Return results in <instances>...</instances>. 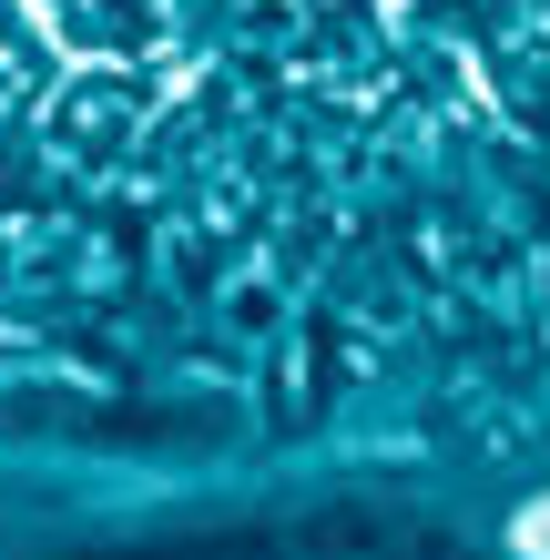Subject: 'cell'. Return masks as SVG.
Masks as SVG:
<instances>
[{"mask_svg": "<svg viewBox=\"0 0 550 560\" xmlns=\"http://www.w3.org/2000/svg\"><path fill=\"white\" fill-rule=\"evenodd\" d=\"M510 540H520V560H550V500H530V510H520V530H510Z\"/></svg>", "mask_w": 550, "mask_h": 560, "instance_id": "6da1fadb", "label": "cell"}]
</instances>
